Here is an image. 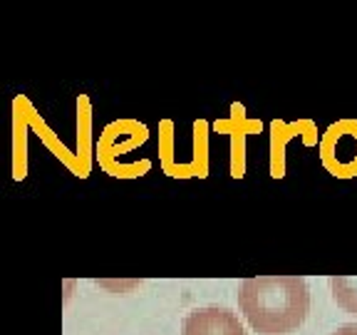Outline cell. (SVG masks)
Instances as JSON below:
<instances>
[{
    "label": "cell",
    "mask_w": 357,
    "mask_h": 335,
    "mask_svg": "<svg viewBox=\"0 0 357 335\" xmlns=\"http://www.w3.org/2000/svg\"><path fill=\"white\" fill-rule=\"evenodd\" d=\"M325 142V159L337 172V177H355L357 174V124L342 122L330 129Z\"/></svg>",
    "instance_id": "obj_3"
},
{
    "label": "cell",
    "mask_w": 357,
    "mask_h": 335,
    "mask_svg": "<svg viewBox=\"0 0 357 335\" xmlns=\"http://www.w3.org/2000/svg\"><path fill=\"white\" fill-rule=\"evenodd\" d=\"M181 335H245L238 315L223 306L196 308L184 318Z\"/></svg>",
    "instance_id": "obj_2"
},
{
    "label": "cell",
    "mask_w": 357,
    "mask_h": 335,
    "mask_svg": "<svg viewBox=\"0 0 357 335\" xmlns=\"http://www.w3.org/2000/svg\"><path fill=\"white\" fill-rule=\"evenodd\" d=\"M241 313L258 335H290L310 311V290L301 276H258L238 293Z\"/></svg>",
    "instance_id": "obj_1"
},
{
    "label": "cell",
    "mask_w": 357,
    "mask_h": 335,
    "mask_svg": "<svg viewBox=\"0 0 357 335\" xmlns=\"http://www.w3.org/2000/svg\"><path fill=\"white\" fill-rule=\"evenodd\" d=\"M330 290L342 311L357 315V276H335L330 278Z\"/></svg>",
    "instance_id": "obj_4"
},
{
    "label": "cell",
    "mask_w": 357,
    "mask_h": 335,
    "mask_svg": "<svg viewBox=\"0 0 357 335\" xmlns=\"http://www.w3.org/2000/svg\"><path fill=\"white\" fill-rule=\"evenodd\" d=\"M333 335H357V323H347V325H340V328L335 330Z\"/></svg>",
    "instance_id": "obj_5"
}]
</instances>
